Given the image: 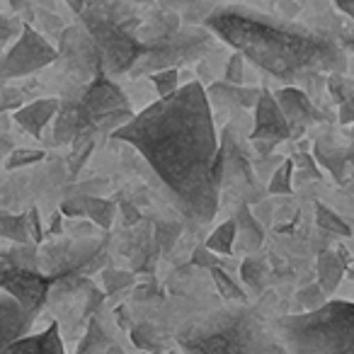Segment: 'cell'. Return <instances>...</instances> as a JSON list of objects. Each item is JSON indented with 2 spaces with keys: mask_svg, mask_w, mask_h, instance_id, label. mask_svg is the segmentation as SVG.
Instances as JSON below:
<instances>
[{
  "mask_svg": "<svg viewBox=\"0 0 354 354\" xmlns=\"http://www.w3.org/2000/svg\"><path fill=\"white\" fill-rule=\"evenodd\" d=\"M342 279V262H339L337 252H323L318 257V286L323 294H330Z\"/></svg>",
  "mask_w": 354,
  "mask_h": 354,
  "instance_id": "ac0fdd59",
  "label": "cell"
},
{
  "mask_svg": "<svg viewBox=\"0 0 354 354\" xmlns=\"http://www.w3.org/2000/svg\"><path fill=\"white\" fill-rule=\"evenodd\" d=\"M85 216L93 218L100 228H109L114 218V204L95 194H85Z\"/></svg>",
  "mask_w": 354,
  "mask_h": 354,
  "instance_id": "44dd1931",
  "label": "cell"
},
{
  "mask_svg": "<svg viewBox=\"0 0 354 354\" xmlns=\"http://www.w3.org/2000/svg\"><path fill=\"white\" fill-rule=\"evenodd\" d=\"M136 37L146 49V54L131 68L133 75H153L160 71L177 68L180 64L202 59L212 49L209 32L192 25H183L180 15H175V12H162V15L148 20L146 25H141Z\"/></svg>",
  "mask_w": 354,
  "mask_h": 354,
  "instance_id": "5b68a950",
  "label": "cell"
},
{
  "mask_svg": "<svg viewBox=\"0 0 354 354\" xmlns=\"http://www.w3.org/2000/svg\"><path fill=\"white\" fill-rule=\"evenodd\" d=\"M0 236L12 241L15 245H35L30 238V228H27V216L20 214H6L0 212Z\"/></svg>",
  "mask_w": 354,
  "mask_h": 354,
  "instance_id": "e0dca14e",
  "label": "cell"
},
{
  "mask_svg": "<svg viewBox=\"0 0 354 354\" xmlns=\"http://www.w3.org/2000/svg\"><path fill=\"white\" fill-rule=\"evenodd\" d=\"M80 104H83L90 117L97 119L109 112H117V109H127V95H124L107 75L100 73V75H95L88 83V88L83 90Z\"/></svg>",
  "mask_w": 354,
  "mask_h": 354,
  "instance_id": "30bf717a",
  "label": "cell"
},
{
  "mask_svg": "<svg viewBox=\"0 0 354 354\" xmlns=\"http://www.w3.org/2000/svg\"><path fill=\"white\" fill-rule=\"evenodd\" d=\"M59 100L56 97H41V100H35V102L25 104L15 112V122L25 129L27 133L32 136H41L44 127L49 122H54L56 112H59Z\"/></svg>",
  "mask_w": 354,
  "mask_h": 354,
  "instance_id": "5bb4252c",
  "label": "cell"
},
{
  "mask_svg": "<svg viewBox=\"0 0 354 354\" xmlns=\"http://www.w3.org/2000/svg\"><path fill=\"white\" fill-rule=\"evenodd\" d=\"M183 80H180V71L177 68H170V71H160V73H153L151 75V85L156 90L158 100H165L170 95H175L177 90L183 88Z\"/></svg>",
  "mask_w": 354,
  "mask_h": 354,
  "instance_id": "7402d4cb",
  "label": "cell"
},
{
  "mask_svg": "<svg viewBox=\"0 0 354 354\" xmlns=\"http://www.w3.org/2000/svg\"><path fill=\"white\" fill-rule=\"evenodd\" d=\"M177 342L189 354H286L272 323L245 304H231L180 328Z\"/></svg>",
  "mask_w": 354,
  "mask_h": 354,
  "instance_id": "3957f363",
  "label": "cell"
},
{
  "mask_svg": "<svg viewBox=\"0 0 354 354\" xmlns=\"http://www.w3.org/2000/svg\"><path fill=\"white\" fill-rule=\"evenodd\" d=\"M194 265H197V267H212V270H216L218 257L214 255V252H209L207 248H199V250L194 252Z\"/></svg>",
  "mask_w": 354,
  "mask_h": 354,
  "instance_id": "d6a6232c",
  "label": "cell"
},
{
  "mask_svg": "<svg viewBox=\"0 0 354 354\" xmlns=\"http://www.w3.org/2000/svg\"><path fill=\"white\" fill-rule=\"evenodd\" d=\"M339 46H342V49H352L354 51V30L342 32V37H339Z\"/></svg>",
  "mask_w": 354,
  "mask_h": 354,
  "instance_id": "e575fe53",
  "label": "cell"
},
{
  "mask_svg": "<svg viewBox=\"0 0 354 354\" xmlns=\"http://www.w3.org/2000/svg\"><path fill=\"white\" fill-rule=\"evenodd\" d=\"M54 279L39 272V255L35 245H17L15 250H0V289L15 299L37 318L51 294Z\"/></svg>",
  "mask_w": 354,
  "mask_h": 354,
  "instance_id": "52a82bcc",
  "label": "cell"
},
{
  "mask_svg": "<svg viewBox=\"0 0 354 354\" xmlns=\"http://www.w3.org/2000/svg\"><path fill=\"white\" fill-rule=\"evenodd\" d=\"M114 138L141 153L192 221H212L223 183V151L202 83L189 80L175 95L151 102Z\"/></svg>",
  "mask_w": 354,
  "mask_h": 354,
  "instance_id": "6da1fadb",
  "label": "cell"
},
{
  "mask_svg": "<svg viewBox=\"0 0 354 354\" xmlns=\"http://www.w3.org/2000/svg\"><path fill=\"white\" fill-rule=\"evenodd\" d=\"M56 59H59V54H56L54 46L39 32L32 30L30 25H22L20 37L0 64V75L3 78H25V75L46 68Z\"/></svg>",
  "mask_w": 354,
  "mask_h": 354,
  "instance_id": "ba28073f",
  "label": "cell"
},
{
  "mask_svg": "<svg viewBox=\"0 0 354 354\" xmlns=\"http://www.w3.org/2000/svg\"><path fill=\"white\" fill-rule=\"evenodd\" d=\"M337 10H339V12H344V15H349V20L354 22V3H339Z\"/></svg>",
  "mask_w": 354,
  "mask_h": 354,
  "instance_id": "74e56055",
  "label": "cell"
},
{
  "mask_svg": "<svg viewBox=\"0 0 354 354\" xmlns=\"http://www.w3.org/2000/svg\"><path fill=\"white\" fill-rule=\"evenodd\" d=\"M41 158H44V153L35 151V148H12V153L6 160V167L8 170H15V167H25V165H32V162H39Z\"/></svg>",
  "mask_w": 354,
  "mask_h": 354,
  "instance_id": "4316f807",
  "label": "cell"
},
{
  "mask_svg": "<svg viewBox=\"0 0 354 354\" xmlns=\"http://www.w3.org/2000/svg\"><path fill=\"white\" fill-rule=\"evenodd\" d=\"M61 212L66 216H85V194H75V197L66 199Z\"/></svg>",
  "mask_w": 354,
  "mask_h": 354,
  "instance_id": "4dcf8cb0",
  "label": "cell"
},
{
  "mask_svg": "<svg viewBox=\"0 0 354 354\" xmlns=\"http://www.w3.org/2000/svg\"><path fill=\"white\" fill-rule=\"evenodd\" d=\"M131 339L141 349H148V352H153V354H160L162 352L160 335H158L156 330L151 328V325H136V328L131 330Z\"/></svg>",
  "mask_w": 354,
  "mask_h": 354,
  "instance_id": "d4e9b609",
  "label": "cell"
},
{
  "mask_svg": "<svg viewBox=\"0 0 354 354\" xmlns=\"http://www.w3.org/2000/svg\"><path fill=\"white\" fill-rule=\"evenodd\" d=\"M112 337L102 330V325L97 320H90L88 330H85L83 339L78 344V354H107V349L112 347Z\"/></svg>",
  "mask_w": 354,
  "mask_h": 354,
  "instance_id": "d6986e66",
  "label": "cell"
},
{
  "mask_svg": "<svg viewBox=\"0 0 354 354\" xmlns=\"http://www.w3.org/2000/svg\"><path fill=\"white\" fill-rule=\"evenodd\" d=\"M12 153V143L6 136H0V162L8 160V156Z\"/></svg>",
  "mask_w": 354,
  "mask_h": 354,
  "instance_id": "d590c367",
  "label": "cell"
},
{
  "mask_svg": "<svg viewBox=\"0 0 354 354\" xmlns=\"http://www.w3.org/2000/svg\"><path fill=\"white\" fill-rule=\"evenodd\" d=\"M212 274H214V281H216V286H218V291H221L223 299H228L231 304H243V301H245V294L241 291V286H238L236 281H233L231 277L221 270V267L212 270Z\"/></svg>",
  "mask_w": 354,
  "mask_h": 354,
  "instance_id": "484cf974",
  "label": "cell"
},
{
  "mask_svg": "<svg viewBox=\"0 0 354 354\" xmlns=\"http://www.w3.org/2000/svg\"><path fill=\"white\" fill-rule=\"evenodd\" d=\"M133 277L131 274H124V272H117V270H107L104 272V286H107V291H117L119 286L124 284H131Z\"/></svg>",
  "mask_w": 354,
  "mask_h": 354,
  "instance_id": "f546056e",
  "label": "cell"
},
{
  "mask_svg": "<svg viewBox=\"0 0 354 354\" xmlns=\"http://www.w3.org/2000/svg\"><path fill=\"white\" fill-rule=\"evenodd\" d=\"M291 177H294V160H281L279 167L272 172L270 180V194H289L291 189Z\"/></svg>",
  "mask_w": 354,
  "mask_h": 354,
  "instance_id": "cb8c5ba5",
  "label": "cell"
},
{
  "mask_svg": "<svg viewBox=\"0 0 354 354\" xmlns=\"http://www.w3.org/2000/svg\"><path fill=\"white\" fill-rule=\"evenodd\" d=\"M339 122L342 124L354 122V97H347L339 102Z\"/></svg>",
  "mask_w": 354,
  "mask_h": 354,
  "instance_id": "836d02e7",
  "label": "cell"
},
{
  "mask_svg": "<svg viewBox=\"0 0 354 354\" xmlns=\"http://www.w3.org/2000/svg\"><path fill=\"white\" fill-rule=\"evenodd\" d=\"M32 323H35V315L30 310H25L10 296H0V354H6L12 342L25 337Z\"/></svg>",
  "mask_w": 354,
  "mask_h": 354,
  "instance_id": "4fadbf2b",
  "label": "cell"
},
{
  "mask_svg": "<svg viewBox=\"0 0 354 354\" xmlns=\"http://www.w3.org/2000/svg\"><path fill=\"white\" fill-rule=\"evenodd\" d=\"M286 354H354V304L328 301L320 308L272 320Z\"/></svg>",
  "mask_w": 354,
  "mask_h": 354,
  "instance_id": "277c9868",
  "label": "cell"
},
{
  "mask_svg": "<svg viewBox=\"0 0 354 354\" xmlns=\"http://www.w3.org/2000/svg\"><path fill=\"white\" fill-rule=\"evenodd\" d=\"M204 27L284 88L318 78V73H342L347 68L344 49L337 41L291 17H274L248 6H214Z\"/></svg>",
  "mask_w": 354,
  "mask_h": 354,
  "instance_id": "7a4b0ae2",
  "label": "cell"
},
{
  "mask_svg": "<svg viewBox=\"0 0 354 354\" xmlns=\"http://www.w3.org/2000/svg\"><path fill=\"white\" fill-rule=\"evenodd\" d=\"M6 354H66L61 330L56 323H51L46 330L37 335H25L17 342L10 344Z\"/></svg>",
  "mask_w": 354,
  "mask_h": 354,
  "instance_id": "9a60e30c",
  "label": "cell"
},
{
  "mask_svg": "<svg viewBox=\"0 0 354 354\" xmlns=\"http://www.w3.org/2000/svg\"><path fill=\"white\" fill-rule=\"evenodd\" d=\"M25 216H27V228H30L32 243H39V241H41V236H44V231H41L39 212H37V209H30V212H27Z\"/></svg>",
  "mask_w": 354,
  "mask_h": 354,
  "instance_id": "1f68e13d",
  "label": "cell"
},
{
  "mask_svg": "<svg viewBox=\"0 0 354 354\" xmlns=\"http://www.w3.org/2000/svg\"><path fill=\"white\" fill-rule=\"evenodd\" d=\"M56 127H54V141L56 143H73L83 133L95 131V119L85 112L80 100H68L59 104L56 112Z\"/></svg>",
  "mask_w": 354,
  "mask_h": 354,
  "instance_id": "7c38bea8",
  "label": "cell"
},
{
  "mask_svg": "<svg viewBox=\"0 0 354 354\" xmlns=\"http://www.w3.org/2000/svg\"><path fill=\"white\" fill-rule=\"evenodd\" d=\"M83 27L90 35V39L97 46L100 61H102V73L107 75H122L131 73L136 61L146 54L143 44L138 41V30L141 20L117 22L109 17L100 15L90 6L83 8Z\"/></svg>",
  "mask_w": 354,
  "mask_h": 354,
  "instance_id": "8992f818",
  "label": "cell"
},
{
  "mask_svg": "<svg viewBox=\"0 0 354 354\" xmlns=\"http://www.w3.org/2000/svg\"><path fill=\"white\" fill-rule=\"evenodd\" d=\"M265 270L267 267L260 257H250V260H245V265H243V279H245V284L250 286V289H260L262 286V272Z\"/></svg>",
  "mask_w": 354,
  "mask_h": 354,
  "instance_id": "83f0119b",
  "label": "cell"
},
{
  "mask_svg": "<svg viewBox=\"0 0 354 354\" xmlns=\"http://www.w3.org/2000/svg\"><path fill=\"white\" fill-rule=\"evenodd\" d=\"M243 73H245V59L241 54H233L228 59V66L223 71V80L226 85H233V88H241L243 85Z\"/></svg>",
  "mask_w": 354,
  "mask_h": 354,
  "instance_id": "f1b7e54d",
  "label": "cell"
},
{
  "mask_svg": "<svg viewBox=\"0 0 354 354\" xmlns=\"http://www.w3.org/2000/svg\"><path fill=\"white\" fill-rule=\"evenodd\" d=\"M315 221H318V226L323 228V231L333 233V236H342V238L352 236L347 223H344L333 209L325 207V204H318V207H315Z\"/></svg>",
  "mask_w": 354,
  "mask_h": 354,
  "instance_id": "603a6c76",
  "label": "cell"
},
{
  "mask_svg": "<svg viewBox=\"0 0 354 354\" xmlns=\"http://www.w3.org/2000/svg\"><path fill=\"white\" fill-rule=\"evenodd\" d=\"M274 100H277V104H279L281 114H284L286 124H289L291 133H304L308 124L318 122V109L313 107L308 95L296 88V85L294 88L277 90Z\"/></svg>",
  "mask_w": 354,
  "mask_h": 354,
  "instance_id": "8fae6325",
  "label": "cell"
},
{
  "mask_svg": "<svg viewBox=\"0 0 354 354\" xmlns=\"http://www.w3.org/2000/svg\"><path fill=\"white\" fill-rule=\"evenodd\" d=\"M107 354H124V349L119 347V344H112V347L107 349Z\"/></svg>",
  "mask_w": 354,
  "mask_h": 354,
  "instance_id": "f35d334b",
  "label": "cell"
},
{
  "mask_svg": "<svg viewBox=\"0 0 354 354\" xmlns=\"http://www.w3.org/2000/svg\"><path fill=\"white\" fill-rule=\"evenodd\" d=\"M122 212L127 214V223H136V221H141V216H138V212L131 207V204H122Z\"/></svg>",
  "mask_w": 354,
  "mask_h": 354,
  "instance_id": "8d00e7d4",
  "label": "cell"
},
{
  "mask_svg": "<svg viewBox=\"0 0 354 354\" xmlns=\"http://www.w3.org/2000/svg\"><path fill=\"white\" fill-rule=\"evenodd\" d=\"M289 136V124H286L284 114L277 104L274 93L260 90V97L255 102V129H252V141H255L260 156L272 153L277 143L286 141Z\"/></svg>",
  "mask_w": 354,
  "mask_h": 354,
  "instance_id": "9c48e42d",
  "label": "cell"
},
{
  "mask_svg": "<svg viewBox=\"0 0 354 354\" xmlns=\"http://www.w3.org/2000/svg\"><path fill=\"white\" fill-rule=\"evenodd\" d=\"M233 245H236V221H223L216 231L209 236L207 250L209 252H221V255H231Z\"/></svg>",
  "mask_w": 354,
  "mask_h": 354,
  "instance_id": "ffe728a7",
  "label": "cell"
},
{
  "mask_svg": "<svg viewBox=\"0 0 354 354\" xmlns=\"http://www.w3.org/2000/svg\"><path fill=\"white\" fill-rule=\"evenodd\" d=\"M233 221H236V245H233V250L238 252L260 250L262 241H265V231H262L260 221L250 214V209L241 207L238 209V216Z\"/></svg>",
  "mask_w": 354,
  "mask_h": 354,
  "instance_id": "2e32d148",
  "label": "cell"
}]
</instances>
